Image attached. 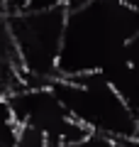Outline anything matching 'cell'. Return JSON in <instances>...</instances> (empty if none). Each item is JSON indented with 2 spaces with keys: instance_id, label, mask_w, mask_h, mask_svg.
<instances>
[{
  "instance_id": "cell-3",
  "label": "cell",
  "mask_w": 139,
  "mask_h": 147,
  "mask_svg": "<svg viewBox=\"0 0 139 147\" xmlns=\"http://www.w3.org/2000/svg\"><path fill=\"white\" fill-rule=\"evenodd\" d=\"M20 127H32L46 140L71 145L88 135V127L73 120L49 86H20L5 96Z\"/></svg>"
},
{
  "instance_id": "cell-7",
  "label": "cell",
  "mask_w": 139,
  "mask_h": 147,
  "mask_svg": "<svg viewBox=\"0 0 139 147\" xmlns=\"http://www.w3.org/2000/svg\"><path fill=\"white\" fill-rule=\"evenodd\" d=\"M5 3H7V12H17L29 5V0H5Z\"/></svg>"
},
{
  "instance_id": "cell-8",
  "label": "cell",
  "mask_w": 139,
  "mask_h": 147,
  "mask_svg": "<svg viewBox=\"0 0 139 147\" xmlns=\"http://www.w3.org/2000/svg\"><path fill=\"white\" fill-rule=\"evenodd\" d=\"M117 147H139V140L129 137V140H117Z\"/></svg>"
},
{
  "instance_id": "cell-9",
  "label": "cell",
  "mask_w": 139,
  "mask_h": 147,
  "mask_svg": "<svg viewBox=\"0 0 139 147\" xmlns=\"http://www.w3.org/2000/svg\"><path fill=\"white\" fill-rule=\"evenodd\" d=\"M5 12H7V3H5V0H0V17L5 15Z\"/></svg>"
},
{
  "instance_id": "cell-5",
  "label": "cell",
  "mask_w": 139,
  "mask_h": 147,
  "mask_svg": "<svg viewBox=\"0 0 139 147\" xmlns=\"http://www.w3.org/2000/svg\"><path fill=\"white\" fill-rule=\"evenodd\" d=\"M63 147H117V140L103 135V132H93V130H90L83 140L71 142V145H63Z\"/></svg>"
},
{
  "instance_id": "cell-6",
  "label": "cell",
  "mask_w": 139,
  "mask_h": 147,
  "mask_svg": "<svg viewBox=\"0 0 139 147\" xmlns=\"http://www.w3.org/2000/svg\"><path fill=\"white\" fill-rule=\"evenodd\" d=\"M15 147H46V137L32 127H20Z\"/></svg>"
},
{
  "instance_id": "cell-4",
  "label": "cell",
  "mask_w": 139,
  "mask_h": 147,
  "mask_svg": "<svg viewBox=\"0 0 139 147\" xmlns=\"http://www.w3.org/2000/svg\"><path fill=\"white\" fill-rule=\"evenodd\" d=\"M22 86V64L17 47L12 42V34L7 30L5 20L0 17V96L12 93Z\"/></svg>"
},
{
  "instance_id": "cell-1",
  "label": "cell",
  "mask_w": 139,
  "mask_h": 147,
  "mask_svg": "<svg viewBox=\"0 0 139 147\" xmlns=\"http://www.w3.org/2000/svg\"><path fill=\"white\" fill-rule=\"evenodd\" d=\"M66 15V5L22 7L17 12L3 15L20 54L22 86H49L51 79L59 76Z\"/></svg>"
},
{
  "instance_id": "cell-10",
  "label": "cell",
  "mask_w": 139,
  "mask_h": 147,
  "mask_svg": "<svg viewBox=\"0 0 139 147\" xmlns=\"http://www.w3.org/2000/svg\"><path fill=\"white\" fill-rule=\"evenodd\" d=\"M134 140H139V120H137V127H134Z\"/></svg>"
},
{
  "instance_id": "cell-2",
  "label": "cell",
  "mask_w": 139,
  "mask_h": 147,
  "mask_svg": "<svg viewBox=\"0 0 139 147\" xmlns=\"http://www.w3.org/2000/svg\"><path fill=\"white\" fill-rule=\"evenodd\" d=\"M49 88L54 91L66 113L93 132H103L112 140L134 137L139 118L120 100L112 86L100 76V71H83L73 76H56Z\"/></svg>"
}]
</instances>
